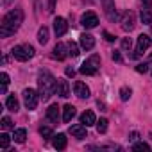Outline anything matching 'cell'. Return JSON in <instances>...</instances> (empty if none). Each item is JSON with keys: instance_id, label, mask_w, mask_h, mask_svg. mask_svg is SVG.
<instances>
[{"instance_id": "obj_14", "label": "cell", "mask_w": 152, "mask_h": 152, "mask_svg": "<svg viewBox=\"0 0 152 152\" xmlns=\"http://www.w3.org/2000/svg\"><path fill=\"white\" fill-rule=\"evenodd\" d=\"M66 50H68V45H64V43H57V45L54 47V54H52V56H54L56 59L63 61V59L68 56V52H66Z\"/></svg>"}, {"instance_id": "obj_29", "label": "cell", "mask_w": 152, "mask_h": 152, "mask_svg": "<svg viewBox=\"0 0 152 152\" xmlns=\"http://www.w3.org/2000/svg\"><path fill=\"white\" fill-rule=\"evenodd\" d=\"M39 134H41L45 140H50V138H52V129H50V127H41V129H39Z\"/></svg>"}, {"instance_id": "obj_34", "label": "cell", "mask_w": 152, "mask_h": 152, "mask_svg": "<svg viewBox=\"0 0 152 152\" xmlns=\"http://www.w3.org/2000/svg\"><path fill=\"white\" fill-rule=\"evenodd\" d=\"M104 38H106V39H107V41H115V39H116V38H115V36H113V34H109V32H107V31H106V32H104Z\"/></svg>"}, {"instance_id": "obj_20", "label": "cell", "mask_w": 152, "mask_h": 152, "mask_svg": "<svg viewBox=\"0 0 152 152\" xmlns=\"http://www.w3.org/2000/svg\"><path fill=\"white\" fill-rule=\"evenodd\" d=\"M140 18H141V22H143L145 25H150V23H152V7H145V6H143Z\"/></svg>"}, {"instance_id": "obj_12", "label": "cell", "mask_w": 152, "mask_h": 152, "mask_svg": "<svg viewBox=\"0 0 152 152\" xmlns=\"http://www.w3.org/2000/svg\"><path fill=\"white\" fill-rule=\"evenodd\" d=\"M56 93L63 99L70 97V84L68 81H63V79H57V88H56Z\"/></svg>"}, {"instance_id": "obj_9", "label": "cell", "mask_w": 152, "mask_h": 152, "mask_svg": "<svg viewBox=\"0 0 152 152\" xmlns=\"http://www.w3.org/2000/svg\"><path fill=\"white\" fill-rule=\"evenodd\" d=\"M66 31H68V23H66V20L61 18V16H57V18L54 20V32H56V36L61 38V36L66 34Z\"/></svg>"}, {"instance_id": "obj_18", "label": "cell", "mask_w": 152, "mask_h": 152, "mask_svg": "<svg viewBox=\"0 0 152 152\" xmlns=\"http://www.w3.org/2000/svg\"><path fill=\"white\" fill-rule=\"evenodd\" d=\"M73 116H75V107H73L72 104H66V106L63 107V122L68 124Z\"/></svg>"}, {"instance_id": "obj_8", "label": "cell", "mask_w": 152, "mask_h": 152, "mask_svg": "<svg viewBox=\"0 0 152 152\" xmlns=\"http://www.w3.org/2000/svg\"><path fill=\"white\" fill-rule=\"evenodd\" d=\"M102 6H104V13H106L107 20L116 22L118 15H116V7H115V0H102Z\"/></svg>"}, {"instance_id": "obj_36", "label": "cell", "mask_w": 152, "mask_h": 152, "mask_svg": "<svg viewBox=\"0 0 152 152\" xmlns=\"http://www.w3.org/2000/svg\"><path fill=\"white\" fill-rule=\"evenodd\" d=\"M138 138H140V134H138V132H131V136H129V140H131V141H136Z\"/></svg>"}, {"instance_id": "obj_11", "label": "cell", "mask_w": 152, "mask_h": 152, "mask_svg": "<svg viewBox=\"0 0 152 152\" xmlns=\"http://www.w3.org/2000/svg\"><path fill=\"white\" fill-rule=\"evenodd\" d=\"M73 91H75V95H77L79 99H88L90 97V88L84 83H81V81H77L73 84Z\"/></svg>"}, {"instance_id": "obj_30", "label": "cell", "mask_w": 152, "mask_h": 152, "mask_svg": "<svg viewBox=\"0 0 152 152\" xmlns=\"http://www.w3.org/2000/svg\"><path fill=\"white\" fill-rule=\"evenodd\" d=\"M132 150H150V147H148V143L140 141V143H134L132 145Z\"/></svg>"}, {"instance_id": "obj_3", "label": "cell", "mask_w": 152, "mask_h": 152, "mask_svg": "<svg viewBox=\"0 0 152 152\" xmlns=\"http://www.w3.org/2000/svg\"><path fill=\"white\" fill-rule=\"evenodd\" d=\"M11 54H13V57L18 59V61H29L31 57H34V48H32V45L23 43V45H16V47H13Z\"/></svg>"}, {"instance_id": "obj_1", "label": "cell", "mask_w": 152, "mask_h": 152, "mask_svg": "<svg viewBox=\"0 0 152 152\" xmlns=\"http://www.w3.org/2000/svg\"><path fill=\"white\" fill-rule=\"evenodd\" d=\"M22 22H23V13H22V9H13V11H9V13L2 18V23H0V36H2V38L13 36V34L20 29Z\"/></svg>"}, {"instance_id": "obj_23", "label": "cell", "mask_w": 152, "mask_h": 152, "mask_svg": "<svg viewBox=\"0 0 152 152\" xmlns=\"http://www.w3.org/2000/svg\"><path fill=\"white\" fill-rule=\"evenodd\" d=\"M13 138H15V141H18V143H23V141H25V138H27V131H25V129H16Z\"/></svg>"}, {"instance_id": "obj_7", "label": "cell", "mask_w": 152, "mask_h": 152, "mask_svg": "<svg viewBox=\"0 0 152 152\" xmlns=\"http://www.w3.org/2000/svg\"><path fill=\"white\" fill-rule=\"evenodd\" d=\"M81 25L86 27V29H93V27L99 25V16L93 11H88V13H84L81 16Z\"/></svg>"}, {"instance_id": "obj_26", "label": "cell", "mask_w": 152, "mask_h": 152, "mask_svg": "<svg viewBox=\"0 0 152 152\" xmlns=\"http://www.w3.org/2000/svg\"><path fill=\"white\" fill-rule=\"evenodd\" d=\"M9 143H11V136L6 134V132H2V134H0V147H2V148H7Z\"/></svg>"}, {"instance_id": "obj_6", "label": "cell", "mask_w": 152, "mask_h": 152, "mask_svg": "<svg viewBox=\"0 0 152 152\" xmlns=\"http://www.w3.org/2000/svg\"><path fill=\"white\" fill-rule=\"evenodd\" d=\"M150 45H152L150 36H147V34H140V36H138V43H136V52H134L132 57H140L145 50L150 48Z\"/></svg>"}, {"instance_id": "obj_27", "label": "cell", "mask_w": 152, "mask_h": 152, "mask_svg": "<svg viewBox=\"0 0 152 152\" xmlns=\"http://www.w3.org/2000/svg\"><path fill=\"white\" fill-rule=\"evenodd\" d=\"M131 95H132V90H131V88L124 86V88L120 90V99H122V100H129V99H131Z\"/></svg>"}, {"instance_id": "obj_2", "label": "cell", "mask_w": 152, "mask_h": 152, "mask_svg": "<svg viewBox=\"0 0 152 152\" xmlns=\"http://www.w3.org/2000/svg\"><path fill=\"white\" fill-rule=\"evenodd\" d=\"M38 86H39V97L43 100H48L54 93H56V88H57V81L56 77L50 73V72H41L39 77H38Z\"/></svg>"}, {"instance_id": "obj_19", "label": "cell", "mask_w": 152, "mask_h": 152, "mask_svg": "<svg viewBox=\"0 0 152 152\" xmlns=\"http://www.w3.org/2000/svg\"><path fill=\"white\" fill-rule=\"evenodd\" d=\"M47 118H48L50 122H57V120H59V107H57V104H52V106L47 109Z\"/></svg>"}, {"instance_id": "obj_24", "label": "cell", "mask_w": 152, "mask_h": 152, "mask_svg": "<svg viewBox=\"0 0 152 152\" xmlns=\"http://www.w3.org/2000/svg\"><path fill=\"white\" fill-rule=\"evenodd\" d=\"M107 124H109V122H107L106 118H100V120L95 124V125H97V131H99V134H104V132L107 131Z\"/></svg>"}, {"instance_id": "obj_22", "label": "cell", "mask_w": 152, "mask_h": 152, "mask_svg": "<svg viewBox=\"0 0 152 152\" xmlns=\"http://www.w3.org/2000/svg\"><path fill=\"white\" fill-rule=\"evenodd\" d=\"M38 41L41 43V45H45L47 41H48V29L43 25V27H39V31H38Z\"/></svg>"}, {"instance_id": "obj_21", "label": "cell", "mask_w": 152, "mask_h": 152, "mask_svg": "<svg viewBox=\"0 0 152 152\" xmlns=\"http://www.w3.org/2000/svg\"><path fill=\"white\" fill-rule=\"evenodd\" d=\"M6 106H7V109L9 111H18V107H20V104H18V100H16V97L15 95H9L7 97V100H6Z\"/></svg>"}, {"instance_id": "obj_39", "label": "cell", "mask_w": 152, "mask_h": 152, "mask_svg": "<svg viewBox=\"0 0 152 152\" xmlns=\"http://www.w3.org/2000/svg\"><path fill=\"white\" fill-rule=\"evenodd\" d=\"M54 2H56V0H50V7H48L50 13H54Z\"/></svg>"}, {"instance_id": "obj_4", "label": "cell", "mask_w": 152, "mask_h": 152, "mask_svg": "<svg viewBox=\"0 0 152 152\" xmlns=\"http://www.w3.org/2000/svg\"><path fill=\"white\" fill-rule=\"evenodd\" d=\"M99 66H100V57H99V56H91L90 59H86V61L81 64L79 72H81L83 75H95L97 70H99Z\"/></svg>"}, {"instance_id": "obj_25", "label": "cell", "mask_w": 152, "mask_h": 152, "mask_svg": "<svg viewBox=\"0 0 152 152\" xmlns=\"http://www.w3.org/2000/svg\"><path fill=\"white\" fill-rule=\"evenodd\" d=\"M68 56H72V57H77V56H79V47H77V43H73V41L68 43Z\"/></svg>"}, {"instance_id": "obj_35", "label": "cell", "mask_w": 152, "mask_h": 152, "mask_svg": "<svg viewBox=\"0 0 152 152\" xmlns=\"http://www.w3.org/2000/svg\"><path fill=\"white\" fill-rule=\"evenodd\" d=\"M113 59L120 63V61H122V56H120V52H113Z\"/></svg>"}, {"instance_id": "obj_38", "label": "cell", "mask_w": 152, "mask_h": 152, "mask_svg": "<svg viewBox=\"0 0 152 152\" xmlns=\"http://www.w3.org/2000/svg\"><path fill=\"white\" fill-rule=\"evenodd\" d=\"M145 7H152V0H141Z\"/></svg>"}, {"instance_id": "obj_10", "label": "cell", "mask_w": 152, "mask_h": 152, "mask_svg": "<svg viewBox=\"0 0 152 152\" xmlns=\"http://www.w3.org/2000/svg\"><path fill=\"white\" fill-rule=\"evenodd\" d=\"M134 25H136L134 13H132V11H127V13L124 15V18H122V29L129 32V31H132V29H134Z\"/></svg>"}, {"instance_id": "obj_17", "label": "cell", "mask_w": 152, "mask_h": 152, "mask_svg": "<svg viewBox=\"0 0 152 152\" xmlns=\"http://www.w3.org/2000/svg\"><path fill=\"white\" fill-rule=\"evenodd\" d=\"M81 124H84L86 127H90V125H95V124H97L95 113H93V111H84V113L81 115Z\"/></svg>"}, {"instance_id": "obj_33", "label": "cell", "mask_w": 152, "mask_h": 152, "mask_svg": "<svg viewBox=\"0 0 152 152\" xmlns=\"http://www.w3.org/2000/svg\"><path fill=\"white\" fill-rule=\"evenodd\" d=\"M131 45H132V43H131L129 38H124V39H122V48H124V50H131Z\"/></svg>"}, {"instance_id": "obj_5", "label": "cell", "mask_w": 152, "mask_h": 152, "mask_svg": "<svg viewBox=\"0 0 152 152\" xmlns=\"http://www.w3.org/2000/svg\"><path fill=\"white\" fill-rule=\"evenodd\" d=\"M22 97H23V104H25V107H27L29 111L36 109L38 102H39V99H41V97H39V91H36V90H32V88L23 90Z\"/></svg>"}, {"instance_id": "obj_15", "label": "cell", "mask_w": 152, "mask_h": 152, "mask_svg": "<svg viewBox=\"0 0 152 152\" xmlns=\"http://www.w3.org/2000/svg\"><path fill=\"white\" fill-rule=\"evenodd\" d=\"M66 136L63 134V132H59V134H56V136H52V145H54V148H57V150H63V148H66Z\"/></svg>"}, {"instance_id": "obj_32", "label": "cell", "mask_w": 152, "mask_h": 152, "mask_svg": "<svg viewBox=\"0 0 152 152\" xmlns=\"http://www.w3.org/2000/svg\"><path fill=\"white\" fill-rule=\"evenodd\" d=\"M2 127H4V129H13V122H11L9 116H4V118H2Z\"/></svg>"}, {"instance_id": "obj_13", "label": "cell", "mask_w": 152, "mask_h": 152, "mask_svg": "<svg viewBox=\"0 0 152 152\" xmlns=\"http://www.w3.org/2000/svg\"><path fill=\"white\" fill-rule=\"evenodd\" d=\"M70 132L77 140H83V138H86V125L84 124H75V125L70 127Z\"/></svg>"}, {"instance_id": "obj_28", "label": "cell", "mask_w": 152, "mask_h": 152, "mask_svg": "<svg viewBox=\"0 0 152 152\" xmlns=\"http://www.w3.org/2000/svg\"><path fill=\"white\" fill-rule=\"evenodd\" d=\"M0 79H2V93H4L6 88H7V84H9V75L6 72H2V73H0Z\"/></svg>"}, {"instance_id": "obj_16", "label": "cell", "mask_w": 152, "mask_h": 152, "mask_svg": "<svg viewBox=\"0 0 152 152\" xmlns=\"http://www.w3.org/2000/svg\"><path fill=\"white\" fill-rule=\"evenodd\" d=\"M81 47L84 48V50H91L93 47H95V38L91 36V34H81Z\"/></svg>"}, {"instance_id": "obj_31", "label": "cell", "mask_w": 152, "mask_h": 152, "mask_svg": "<svg viewBox=\"0 0 152 152\" xmlns=\"http://www.w3.org/2000/svg\"><path fill=\"white\" fill-rule=\"evenodd\" d=\"M136 72H140V73H147V72H148V63H140V64L136 66Z\"/></svg>"}, {"instance_id": "obj_37", "label": "cell", "mask_w": 152, "mask_h": 152, "mask_svg": "<svg viewBox=\"0 0 152 152\" xmlns=\"http://www.w3.org/2000/svg\"><path fill=\"white\" fill-rule=\"evenodd\" d=\"M66 75H68V77H73V75H75V70H73V68H66Z\"/></svg>"}]
</instances>
